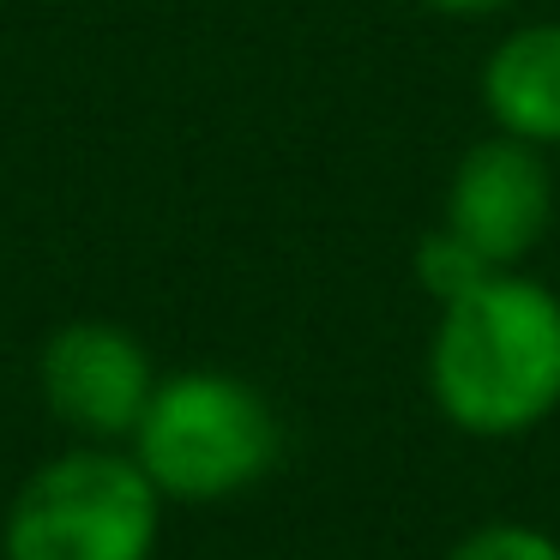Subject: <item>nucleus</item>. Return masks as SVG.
Listing matches in <instances>:
<instances>
[{
    "mask_svg": "<svg viewBox=\"0 0 560 560\" xmlns=\"http://www.w3.org/2000/svg\"><path fill=\"white\" fill-rule=\"evenodd\" d=\"M482 115L494 133L560 151V19L512 25L482 61Z\"/></svg>",
    "mask_w": 560,
    "mask_h": 560,
    "instance_id": "6",
    "label": "nucleus"
},
{
    "mask_svg": "<svg viewBox=\"0 0 560 560\" xmlns=\"http://www.w3.org/2000/svg\"><path fill=\"white\" fill-rule=\"evenodd\" d=\"M163 536V488L109 440L37 464L0 524V560H151Z\"/></svg>",
    "mask_w": 560,
    "mask_h": 560,
    "instance_id": "3",
    "label": "nucleus"
},
{
    "mask_svg": "<svg viewBox=\"0 0 560 560\" xmlns=\"http://www.w3.org/2000/svg\"><path fill=\"white\" fill-rule=\"evenodd\" d=\"M555 163L542 145H524L512 133H488L458 158L446 182V223L458 242H470L494 271H512L548 242L555 230Z\"/></svg>",
    "mask_w": 560,
    "mask_h": 560,
    "instance_id": "4",
    "label": "nucleus"
},
{
    "mask_svg": "<svg viewBox=\"0 0 560 560\" xmlns=\"http://www.w3.org/2000/svg\"><path fill=\"white\" fill-rule=\"evenodd\" d=\"M428 13H446V19H494L506 13V7H518V0H422Z\"/></svg>",
    "mask_w": 560,
    "mask_h": 560,
    "instance_id": "9",
    "label": "nucleus"
},
{
    "mask_svg": "<svg viewBox=\"0 0 560 560\" xmlns=\"http://www.w3.org/2000/svg\"><path fill=\"white\" fill-rule=\"evenodd\" d=\"M127 452L145 464L163 500L206 506L266 482L283 452V428L254 380L223 368H187L158 380L139 428L127 434Z\"/></svg>",
    "mask_w": 560,
    "mask_h": 560,
    "instance_id": "2",
    "label": "nucleus"
},
{
    "mask_svg": "<svg viewBox=\"0 0 560 560\" xmlns=\"http://www.w3.org/2000/svg\"><path fill=\"white\" fill-rule=\"evenodd\" d=\"M37 386L79 440H127L158 392L151 350L115 319H73L37 350Z\"/></svg>",
    "mask_w": 560,
    "mask_h": 560,
    "instance_id": "5",
    "label": "nucleus"
},
{
    "mask_svg": "<svg viewBox=\"0 0 560 560\" xmlns=\"http://www.w3.org/2000/svg\"><path fill=\"white\" fill-rule=\"evenodd\" d=\"M416 283H422L428 295H434V307L440 302H452V295H464V290H476V283L488 278V259L476 254L470 242H458V235L446 230V223H434V230L422 235V242H416Z\"/></svg>",
    "mask_w": 560,
    "mask_h": 560,
    "instance_id": "7",
    "label": "nucleus"
},
{
    "mask_svg": "<svg viewBox=\"0 0 560 560\" xmlns=\"http://www.w3.org/2000/svg\"><path fill=\"white\" fill-rule=\"evenodd\" d=\"M428 398L458 434L518 440L560 410V295L524 266L440 302Z\"/></svg>",
    "mask_w": 560,
    "mask_h": 560,
    "instance_id": "1",
    "label": "nucleus"
},
{
    "mask_svg": "<svg viewBox=\"0 0 560 560\" xmlns=\"http://www.w3.org/2000/svg\"><path fill=\"white\" fill-rule=\"evenodd\" d=\"M446 560H560V542L542 524L488 518V524H476L470 536H458V542L446 548Z\"/></svg>",
    "mask_w": 560,
    "mask_h": 560,
    "instance_id": "8",
    "label": "nucleus"
}]
</instances>
